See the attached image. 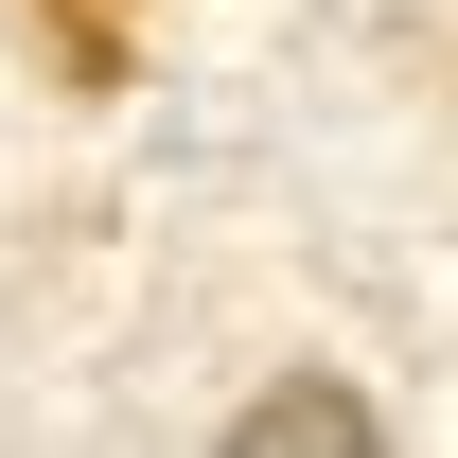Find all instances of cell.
<instances>
[{
  "label": "cell",
  "mask_w": 458,
  "mask_h": 458,
  "mask_svg": "<svg viewBox=\"0 0 458 458\" xmlns=\"http://www.w3.org/2000/svg\"><path fill=\"white\" fill-rule=\"evenodd\" d=\"M212 458H388V423H370V388H352V370H265V388L229 405Z\"/></svg>",
  "instance_id": "6da1fadb"
},
{
  "label": "cell",
  "mask_w": 458,
  "mask_h": 458,
  "mask_svg": "<svg viewBox=\"0 0 458 458\" xmlns=\"http://www.w3.org/2000/svg\"><path fill=\"white\" fill-rule=\"evenodd\" d=\"M36 36H54L71 89H123L141 71V0H36Z\"/></svg>",
  "instance_id": "7a4b0ae2"
}]
</instances>
